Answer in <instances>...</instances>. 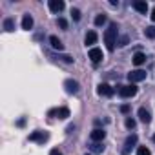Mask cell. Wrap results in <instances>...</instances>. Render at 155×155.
Masks as SVG:
<instances>
[{
	"mask_svg": "<svg viewBox=\"0 0 155 155\" xmlns=\"http://www.w3.org/2000/svg\"><path fill=\"white\" fill-rule=\"evenodd\" d=\"M117 33H119V28L115 22H111L104 33V44L108 48V51H113L115 49V44H117Z\"/></svg>",
	"mask_w": 155,
	"mask_h": 155,
	"instance_id": "6da1fadb",
	"label": "cell"
},
{
	"mask_svg": "<svg viewBox=\"0 0 155 155\" xmlns=\"http://www.w3.org/2000/svg\"><path fill=\"white\" fill-rule=\"evenodd\" d=\"M119 95L124 97V99H130V97L137 95V86H135V84H130V86H119Z\"/></svg>",
	"mask_w": 155,
	"mask_h": 155,
	"instance_id": "7a4b0ae2",
	"label": "cell"
},
{
	"mask_svg": "<svg viewBox=\"0 0 155 155\" xmlns=\"http://www.w3.org/2000/svg\"><path fill=\"white\" fill-rule=\"evenodd\" d=\"M48 139H49V133H48V131H40V130H37V131H33V133L29 135V140H31V142H40V144H44Z\"/></svg>",
	"mask_w": 155,
	"mask_h": 155,
	"instance_id": "3957f363",
	"label": "cell"
},
{
	"mask_svg": "<svg viewBox=\"0 0 155 155\" xmlns=\"http://www.w3.org/2000/svg\"><path fill=\"white\" fill-rule=\"evenodd\" d=\"M146 79V71L144 69H135V71H131V73H128V81L133 84V82H140V81H144Z\"/></svg>",
	"mask_w": 155,
	"mask_h": 155,
	"instance_id": "277c9868",
	"label": "cell"
},
{
	"mask_svg": "<svg viewBox=\"0 0 155 155\" xmlns=\"http://www.w3.org/2000/svg\"><path fill=\"white\" fill-rule=\"evenodd\" d=\"M133 146H137V135H135V133H131V135L126 139L124 148H122V155H128V153L131 151V148H133Z\"/></svg>",
	"mask_w": 155,
	"mask_h": 155,
	"instance_id": "5b68a950",
	"label": "cell"
},
{
	"mask_svg": "<svg viewBox=\"0 0 155 155\" xmlns=\"http://www.w3.org/2000/svg\"><path fill=\"white\" fill-rule=\"evenodd\" d=\"M88 57L91 58V62H95V64H97V62H101V60H102V51H101L99 48H91V49H90V53H88Z\"/></svg>",
	"mask_w": 155,
	"mask_h": 155,
	"instance_id": "8992f818",
	"label": "cell"
},
{
	"mask_svg": "<svg viewBox=\"0 0 155 155\" xmlns=\"http://www.w3.org/2000/svg\"><path fill=\"white\" fill-rule=\"evenodd\" d=\"M49 115H55L57 119L64 120V119H68V117H69V110H68V108H58V110H53V111H49Z\"/></svg>",
	"mask_w": 155,
	"mask_h": 155,
	"instance_id": "52a82bcc",
	"label": "cell"
},
{
	"mask_svg": "<svg viewBox=\"0 0 155 155\" xmlns=\"http://www.w3.org/2000/svg\"><path fill=\"white\" fill-rule=\"evenodd\" d=\"M64 86H66V91L68 93H77V91H79V82L73 81V79H68L64 82Z\"/></svg>",
	"mask_w": 155,
	"mask_h": 155,
	"instance_id": "ba28073f",
	"label": "cell"
},
{
	"mask_svg": "<svg viewBox=\"0 0 155 155\" xmlns=\"http://www.w3.org/2000/svg\"><path fill=\"white\" fill-rule=\"evenodd\" d=\"M97 91H99V95H104V97H111V95L115 93V90H113L110 84H101Z\"/></svg>",
	"mask_w": 155,
	"mask_h": 155,
	"instance_id": "9c48e42d",
	"label": "cell"
},
{
	"mask_svg": "<svg viewBox=\"0 0 155 155\" xmlns=\"http://www.w3.org/2000/svg\"><path fill=\"white\" fill-rule=\"evenodd\" d=\"M49 9L53 13H60L64 9V2L62 0H49Z\"/></svg>",
	"mask_w": 155,
	"mask_h": 155,
	"instance_id": "30bf717a",
	"label": "cell"
},
{
	"mask_svg": "<svg viewBox=\"0 0 155 155\" xmlns=\"http://www.w3.org/2000/svg\"><path fill=\"white\" fill-rule=\"evenodd\" d=\"M104 137H106V131L101 130V128H95V130L91 131V140H93V142H101Z\"/></svg>",
	"mask_w": 155,
	"mask_h": 155,
	"instance_id": "8fae6325",
	"label": "cell"
},
{
	"mask_svg": "<svg viewBox=\"0 0 155 155\" xmlns=\"http://www.w3.org/2000/svg\"><path fill=\"white\" fill-rule=\"evenodd\" d=\"M133 8H135L139 13H142V15H146V11H148V4L144 2V0H135V2H133Z\"/></svg>",
	"mask_w": 155,
	"mask_h": 155,
	"instance_id": "7c38bea8",
	"label": "cell"
},
{
	"mask_svg": "<svg viewBox=\"0 0 155 155\" xmlns=\"http://www.w3.org/2000/svg\"><path fill=\"white\" fill-rule=\"evenodd\" d=\"M31 28H33V17L26 13L24 18H22V29H28V31H29Z\"/></svg>",
	"mask_w": 155,
	"mask_h": 155,
	"instance_id": "4fadbf2b",
	"label": "cell"
},
{
	"mask_svg": "<svg viewBox=\"0 0 155 155\" xmlns=\"http://www.w3.org/2000/svg\"><path fill=\"white\" fill-rule=\"evenodd\" d=\"M139 119H140L144 124H148V122L151 120V115H150V111H148L146 108H140V110H139Z\"/></svg>",
	"mask_w": 155,
	"mask_h": 155,
	"instance_id": "5bb4252c",
	"label": "cell"
},
{
	"mask_svg": "<svg viewBox=\"0 0 155 155\" xmlns=\"http://www.w3.org/2000/svg\"><path fill=\"white\" fill-rule=\"evenodd\" d=\"M49 42H51V48H53V49H58V51L64 49V44L58 40V37H49Z\"/></svg>",
	"mask_w": 155,
	"mask_h": 155,
	"instance_id": "9a60e30c",
	"label": "cell"
},
{
	"mask_svg": "<svg viewBox=\"0 0 155 155\" xmlns=\"http://www.w3.org/2000/svg\"><path fill=\"white\" fill-rule=\"evenodd\" d=\"M84 42H86V46H93V44L97 42V33H95V31H88Z\"/></svg>",
	"mask_w": 155,
	"mask_h": 155,
	"instance_id": "2e32d148",
	"label": "cell"
},
{
	"mask_svg": "<svg viewBox=\"0 0 155 155\" xmlns=\"http://www.w3.org/2000/svg\"><path fill=\"white\" fill-rule=\"evenodd\" d=\"M146 62V55H142L140 51H137L135 55H133V64L135 66H140V64H144Z\"/></svg>",
	"mask_w": 155,
	"mask_h": 155,
	"instance_id": "e0dca14e",
	"label": "cell"
},
{
	"mask_svg": "<svg viewBox=\"0 0 155 155\" xmlns=\"http://www.w3.org/2000/svg\"><path fill=\"white\" fill-rule=\"evenodd\" d=\"M4 28H6V31H15V20L13 18H6L4 20Z\"/></svg>",
	"mask_w": 155,
	"mask_h": 155,
	"instance_id": "ac0fdd59",
	"label": "cell"
},
{
	"mask_svg": "<svg viewBox=\"0 0 155 155\" xmlns=\"http://www.w3.org/2000/svg\"><path fill=\"white\" fill-rule=\"evenodd\" d=\"M144 33H146V37H148V38H155V26L146 28V29H144Z\"/></svg>",
	"mask_w": 155,
	"mask_h": 155,
	"instance_id": "d6986e66",
	"label": "cell"
},
{
	"mask_svg": "<svg viewBox=\"0 0 155 155\" xmlns=\"http://www.w3.org/2000/svg\"><path fill=\"white\" fill-rule=\"evenodd\" d=\"M106 24V15H97L95 17V26H102Z\"/></svg>",
	"mask_w": 155,
	"mask_h": 155,
	"instance_id": "ffe728a7",
	"label": "cell"
},
{
	"mask_svg": "<svg viewBox=\"0 0 155 155\" xmlns=\"http://www.w3.org/2000/svg\"><path fill=\"white\" fill-rule=\"evenodd\" d=\"M90 148H91V150H93V151H95V153H101V151H102V150H104V146H102V144H101V142H93V144H91V146H90Z\"/></svg>",
	"mask_w": 155,
	"mask_h": 155,
	"instance_id": "44dd1931",
	"label": "cell"
},
{
	"mask_svg": "<svg viewBox=\"0 0 155 155\" xmlns=\"http://www.w3.org/2000/svg\"><path fill=\"white\" fill-rule=\"evenodd\" d=\"M137 155H151V153H150V150L146 146H139L137 148Z\"/></svg>",
	"mask_w": 155,
	"mask_h": 155,
	"instance_id": "7402d4cb",
	"label": "cell"
},
{
	"mask_svg": "<svg viewBox=\"0 0 155 155\" xmlns=\"http://www.w3.org/2000/svg\"><path fill=\"white\" fill-rule=\"evenodd\" d=\"M126 128H128V130H133V128H135V120H133L131 117L126 119Z\"/></svg>",
	"mask_w": 155,
	"mask_h": 155,
	"instance_id": "603a6c76",
	"label": "cell"
},
{
	"mask_svg": "<svg viewBox=\"0 0 155 155\" xmlns=\"http://www.w3.org/2000/svg\"><path fill=\"white\" fill-rule=\"evenodd\" d=\"M71 15H73V20H81V11L79 9H71Z\"/></svg>",
	"mask_w": 155,
	"mask_h": 155,
	"instance_id": "cb8c5ba5",
	"label": "cell"
},
{
	"mask_svg": "<svg viewBox=\"0 0 155 155\" xmlns=\"http://www.w3.org/2000/svg\"><path fill=\"white\" fill-rule=\"evenodd\" d=\"M57 24H58V28H62V29H68V22H66L64 18H58V20H57Z\"/></svg>",
	"mask_w": 155,
	"mask_h": 155,
	"instance_id": "d4e9b609",
	"label": "cell"
},
{
	"mask_svg": "<svg viewBox=\"0 0 155 155\" xmlns=\"http://www.w3.org/2000/svg\"><path fill=\"white\" fill-rule=\"evenodd\" d=\"M126 44H128V37H122V38L117 42V46H126Z\"/></svg>",
	"mask_w": 155,
	"mask_h": 155,
	"instance_id": "484cf974",
	"label": "cell"
},
{
	"mask_svg": "<svg viewBox=\"0 0 155 155\" xmlns=\"http://www.w3.org/2000/svg\"><path fill=\"white\" fill-rule=\"evenodd\" d=\"M120 111H122V113H128V111H130V106H128V104L120 106Z\"/></svg>",
	"mask_w": 155,
	"mask_h": 155,
	"instance_id": "4316f807",
	"label": "cell"
},
{
	"mask_svg": "<svg viewBox=\"0 0 155 155\" xmlns=\"http://www.w3.org/2000/svg\"><path fill=\"white\" fill-rule=\"evenodd\" d=\"M49 155H62V151H60V150H57V148H55V150H51V153H49Z\"/></svg>",
	"mask_w": 155,
	"mask_h": 155,
	"instance_id": "83f0119b",
	"label": "cell"
},
{
	"mask_svg": "<svg viewBox=\"0 0 155 155\" xmlns=\"http://www.w3.org/2000/svg\"><path fill=\"white\" fill-rule=\"evenodd\" d=\"M151 20H153V22H155V8H153V9H151Z\"/></svg>",
	"mask_w": 155,
	"mask_h": 155,
	"instance_id": "f1b7e54d",
	"label": "cell"
},
{
	"mask_svg": "<svg viewBox=\"0 0 155 155\" xmlns=\"http://www.w3.org/2000/svg\"><path fill=\"white\" fill-rule=\"evenodd\" d=\"M153 142H155V135H153Z\"/></svg>",
	"mask_w": 155,
	"mask_h": 155,
	"instance_id": "f546056e",
	"label": "cell"
}]
</instances>
